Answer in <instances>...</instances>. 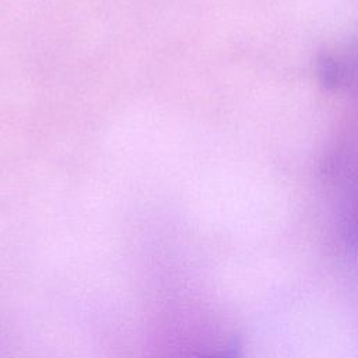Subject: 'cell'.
I'll return each mask as SVG.
<instances>
[{
  "instance_id": "1",
  "label": "cell",
  "mask_w": 358,
  "mask_h": 358,
  "mask_svg": "<svg viewBox=\"0 0 358 358\" xmlns=\"http://www.w3.org/2000/svg\"><path fill=\"white\" fill-rule=\"evenodd\" d=\"M241 355H242L241 343L238 340H232L224 348L210 354L206 358H241Z\"/></svg>"
}]
</instances>
